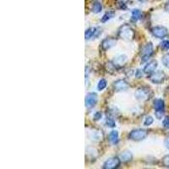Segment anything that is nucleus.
<instances>
[{
    "label": "nucleus",
    "instance_id": "nucleus-1",
    "mask_svg": "<svg viewBox=\"0 0 169 169\" xmlns=\"http://www.w3.org/2000/svg\"><path fill=\"white\" fill-rule=\"evenodd\" d=\"M119 37L125 41H131L135 37V31L129 25H123L119 30Z\"/></svg>",
    "mask_w": 169,
    "mask_h": 169
},
{
    "label": "nucleus",
    "instance_id": "nucleus-2",
    "mask_svg": "<svg viewBox=\"0 0 169 169\" xmlns=\"http://www.w3.org/2000/svg\"><path fill=\"white\" fill-rule=\"evenodd\" d=\"M148 135V132L147 130L142 129H137L132 130L130 134H129V139L135 140V141H140L143 140L144 139H146V136Z\"/></svg>",
    "mask_w": 169,
    "mask_h": 169
},
{
    "label": "nucleus",
    "instance_id": "nucleus-3",
    "mask_svg": "<svg viewBox=\"0 0 169 169\" xmlns=\"http://www.w3.org/2000/svg\"><path fill=\"white\" fill-rule=\"evenodd\" d=\"M153 53V45L151 42L146 43L145 46H142L140 50V57L143 62L149 59V58Z\"/></svg>",
    "mask_w": 169,
    "mask_h": 169
},
{
    "label": "nucleus",
    "instance_id": "nucleus-4",
    "mask_svg": "<svg viewBox=\"0 0 169 169\" xmlns=\"http://www.w3.org/2000/svg\"><path fill=\"white\" fill-rule=\"evenodd\" d=\"M153 107L156 111V116L158 119H161L163 118V113H164V108H165V104L163 100L156 99L153 102Z\"/></svg>",
    "mask_w": 169,
    "mask_h": 169
},
{
    "label": "nucleus",
    "instance_id": "nucleus-5",
    "mask_svg": "<svg viewBox=\"0 0 169 169\" xmlns=\"http://www.w3.org/2000/svg\"><path fill=\"white\" fill-rule=\"evenodd\" d=\"M166 78V74L162 70L153 72L150 75V80L154 84H162Z\"/></svg>",
    "mask_w": 169,
    "mask_h": 169
},
{
    "label": "nucleus",
    "instance_id": "nucleus-6",
    "mask_svg": "<svg viewBox=\"0 0 169 169\" xmlns=\"http://www.w3.org/2000/svg\"><path fill=\"white\" fill-rule=\"evenodd\" d=\"M121 163L119 157H111L107 159L103 164L104 169H114L119 167Z\"/></svg>",
    "mask_w": 169,
    "mask_h": 169
},
{
    "label": "nucleus",
    "instance_id": "nucleus-7",
    "mask_svg": "<svg viewBox=\"0 0 169 169\" xmlns=\"http://www.w3.org/2000/svg\"><path fill=\"white\" fill-rule=\"evenodd\" d=\"M98 101V96L95 92L88 93L86 96V107L88 108H91L96 105Z\"/></svg>",
    "mask_w": 169,
    "mask_h": 169
},
{
    "label": "nucleus",
    "instance_id": "nucleus-8",
    "mask_svg": "<svg viewBox=\"0 0 169 169\" xmlns=\"http://www.w3.org/2000/svg\"><path fill=\"white\" fill-rule=\"evenodd\" d=\"M151 33L154 37L157 38H164L167 36L168 31L166 27L164 26H155L151 29Z\"/></svg>",
    "mask_w": 169,
    "mask_h": 169
},
{
    "label": "nucleus",
    "instance_id": "nucleus-9",
    "mask_svg": "<svg viewBox=\"0 0 169 169\" xmlns=\"http://www.w3.org/2000/svg\"><path fill=\"white\" fill-rule=\"evenodd\" d=\"M150 90L148 88H140L135 93L136 98L139 101H146L149 99L150 97Z\"/></svg>",
    "mask_w": 169,
    "mask_h": 169
},
{
    "label": "nucleus",
    "instance_id": "nucleus-10",
    "mask_svg": "<svg viewBox=\"0 0 169 169\" xmlns=\"http://www.w3.org/2000/svg\"><path fill=\"white\" fill-rule=\"evenodd\" d=\"M113 88L118 92L123 91L129 88V84L127 83L124 80H119L113 83Z\"/></svg>",
    "mask_w": 169,
    "mask_h": 169
},
{
    "label": "nucleus",
    "instance_id": "nucleus-11",
    "mask_svg": "<svg viewBox=\"0 0 169 169\" xmlns=\"http://www.w3.org/2000/svg\"><path fill=\"white\" fill-rule=\"evenodd\" d=\"M117 42V40L115 38L113 37H107L106 39H104L102 42V48L104 51L110 49L111 47H113V46H115V44Z\"/></svg>",
    "mask_w": 169,
    "mask_h": 169
},
{
    "label": "nucleus",
    "instance_id": "nucleus-12",
    "mask_svg": "<svg viewBox=\"0 0 169 169\" xmlns=\"http://www.w3.org/2000/svg\"><path fill=\"white\" fill-rule=\"evenodd\" d=\"M128 60V58H127L126 55H120V56L116 57L113 60V65L114 67H118V68H120V67L123 66L125 63Z\"/></svg>",
    "mask_w": 169,
    "mask_h": 169
},
{
    "label": "nucleus",
    "instance_id": "nucleus-13",
    "mask_svg": "<svg viewBox=\"0 0 169 169\" xmlns=\"http://www.w3.org/2000/svg\"><path fill=\"white\" fill-rule=\"evenodd\" d=\"M157 68V62L155 60L151 61L149 63H147L144 68V72L146 74H152Z\"/></svg>",
    "mask_w": 169,
    "mask_h": 169
},
{
    "label": "nucleus",
    "instance_id": "nucleus-14",
    "mask_svg": "<svg viewBox=\"0 0 169 169\" xmlns=\"http://www.w3.org/2000/svg\"><path fill=\"white\" fill-rule=\"evenodd\" d=\"M119 157L122 163H129L133 159V155L129 151H125L121 153Z\"/></svg>",
    "mask_w": 169,
    "mask_h": 169
},
{
    "label": "nucleus",
    "instance_id": "nucleus-15",
    "mask_svg": "<svg viewBox=\"0 0 169 169\" xmlns=\"http://www.w3.org/2000/svg\"><path fill=\"white\" fill-rule=\"evenodd\" d=\"M108 139L109 141L113 145H115L119 142V133L116 130H113L112 132L110 133L108 135Z\"/></svg>",
    "mask_w": 169,
    "mask_h": 169
},
{
    "label": "nucleus",
    "instance_id": "nucleus-16",
    "mask_svg": "<svg viewBox=\"0 0 169 169\" xmlns=\"http://www.w3.org/2000/svg\"><path fill=\"white\" fill-rule=\"evenodd\" d=\"M102 9H103V7H102V4H101L99 2H95V3H93L92 7H91V10H92L94 13H100V12L102 11Z\"/></svg>",
    "mask_w": 169,
    "mask_h": 169
},
{
    "label": "nucleus",
    "instance_id": "nucleus-17",
    "mask_svg": "<svg viewBox=\"0 0 169 169\" xmlns=\"http://www.w3.org/2000/svg\"><path fill=\"white\" fill-rule=\"evenodd\" d=\"M142 16V14L139 10H134L132 11V20L134 21H137Z\"/></svg>",
    "mask_w": 169,
    "mask_h": 169
},
{
    "label": "nucleus",
    "instance_id": "nucleus-18",
    "mask_svg": "<svg viewBox=\"0 0 169 169\" xmlns=\"http://www.w3.org/2000/svg\"><path fill=\"white\" fill-rule=\"evenodd\" d=\"M96 28L95 27H92V28H89L88 30H86V33H85V37H86V39H90L91 37H94V34L96 32Z\"/></svg>",
    "mask_w": 169,
    "mask_h": 169
},
{
    "label": "nucleus",
    "instance_id": "nucleus-19",
    "mask_svg": "<svg viewBox=\"0 0 169 169\" xmlns=\"http://www.w3.org/2000/svg\"><path fill=\"white\" fill-rule=\"evenodd\" d=\"M107 80H104V79H102V80H100L99 82H98V85H97V89L99 90V91H103L107 87Z\"/></svg>",
    "mask_w": 169,
    "mask_h": 169
},
{
    "label": "nucleus",
    "instance_id": "nucleus-20",
    "mask_svg": "<svg viewBox=\"0 0 169 169\" xmlns=\"http://www.w3.org/2000/svg\"><path fill=\"white\" fill-rule=\"evenodd\" d=\"M113 15H114V12H107V13H106L103 15V17L102 18V21L103 22H106L108 20H110L111 18H113Z\"/></svg>",
    "mask_w": 169,
    "mask_h": 169
},
{
    "label": "nucleus",
    "instance_id": "nucleus-21",
    "mask_svg": "<svg viewBox=\"0 0 169 169\" xmlns=\"http://www.w3.org/2000/svg\"><path fill=\"white\" fill-rule=\"evenodd\" d=\"M162 61H163V63L169 69V53H167L162 58Z\"/></svg>",
    "mask_w": 169,
    "mask_h": 169
},
{
    "label": "nucleus",
    "instance_id": "nucleus-22",
    "mask_svg": "<svg viewBox=\"0 0 169 169\" xmlns=\"http://www.w3.org/2000/svg\"><path fill=\"white\" fill-rule=\"evenodd\" d=\"M154 122V119H153L152 117L148 116L146 117V119L144 121V125H146V126H150V125H151Z\"/></svg>",
    "mask_w": 169,
    "mask_h": 169
},
{
    "label": "nucleus",
    "instance_id": "nucleus-23",
    "mask_svg": "<svg viewBox=\"0 0 169 169\" xmlns=\"http://www.w3.org/2000/svg\"><path fill=\"white\" fill-rule=\"evenodd\" d=\"M161 46H162V48L165 50L169 49V40H164L161 43Z\"/></svg>",
    "mask_w": 169,
    "mask_h": 169
},
{
    "label": "nucleus",
    "instance_id": "nucleus-24",
    "mask_svg": "<svg viewBox=\"0 0 169 169\" xmlns=\"http://www.w3.org/2000/svg\"><path fill=\"white\" fill-rule=\"evenodd\" d=\"M163 164L164 167H169V155H167L163 158Z\"/></svg>",
    "mask_w": 169,
    "mask_h": 169
},
{
    "label": "nucleus",
    "instance_id": "nucleus-25",
    "mask_svg": "<svg viewBox=\"0 0 169 169\" xmlns=\"http://www.w3.org/2000/svg\"><path fill=\"white\" fill-rule=\"evenodd\" d=\"M107 125L108 127H111V128H113V127H115V123H114V121H113L112 119H107L106 121Z\"/></svg>",
    "mask_w": 169,
    "mask_h": 169
},
{
    "label": "nucleus",
    "instance_id": "nucleus-26",
    "mask_svg": "<svg viewBox=\"0 0 169 169\" xmlns=\"http://www.w3.org/2000/svg\"><path fill=\"white\" fill-rule=\"evenodd\" d=\"M163 126L165 127V128L169 129V116L165 117V119H163Z\"/></svg>",
    "mask_w": 169,
    "mask_h": 169
},
{
    "label": "nucleus",
    "instance_id": "nucleus-27",
    "mask_svg": "<svg viewBox=\"0 0 169 169\" xmlns=\"http://www.w3.org/2000/svg\"><path fill=\"white\" fill-rule=\"evenodd\" d=\"M102 116H103L102 113H100V112H96V113H95V115H94V119L96 120V121H97V120H99L102 119Z\"/></svg>",
    "mask_w": 169,
    "mask_h": 169
},
{
    "label": "nucleus",
    "instance_id": "nucleus-28",
    "mask_svg": "<svg viewBox=\"0 0 169 169\" xmlns=\"http://www.w3.org/2000/svg\"><path fill=\"white\" fill-rule=\"evenodd\" d=\"M164 144H165V146H166L167 149H169V135L165 139V141H164Z\"/></svg>",
    "mask_w": 169,
    "mask_h": 169
},
{
    "label": "nucleus",
    "instance_id": "nucleus-29",
    "mask_svg": "<svg viewBox=\"0 0 169 169\" xmlns=\"http://www.w3.org/2000/svg\"><path fill=\"white\" fill-rule=\"evenodd\" d=\"M165 10L167 11V12H169V2H167L166 4V6H165Z\"/></svg>",
    "mask_w": 169,
    "mask_h": 169
}]
</instances>
